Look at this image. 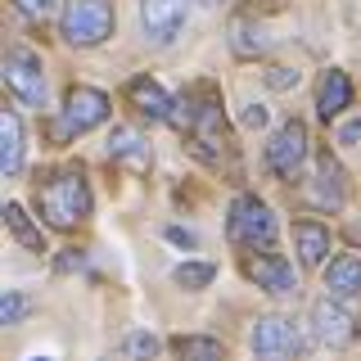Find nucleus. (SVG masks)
Listing matches in <instances>:
<instances>
[{
    "mask_svg": "<svg viewBox=\"0 0 361 361\" xmlns=\"http://www.w3.org/2000/svg\"><path fill=\"white\" fill-rule=\"evenodd\" d=\"M41 217L54 231H73L77 221L90 217V190L77 167H63V172H54L41 185Z\"/></svg>",
    "mask_w": 361,
    "mask_h": 361,
    "instance_id": "1",
    "label": "nucleus"
},
{
    "mask_svg": "<svg viewBox=\"0 0 361 361\" xmlns=\"http://www.w3.org/2000/svg\"><path fill=\"white\" fill-rule=\"evenodd\" d=\"M226 226H231V240L253 248V253H271L276 248V212L267 208L257 195H240L231 203V212H226Z\"/></svg>",
    "mask_w": 361,
    "mask_h": 361,
    "instance_id": "2",
    "label": "nucleus"
},
{
    "mask_svg": "<svg viewBox=\"0 0 361 361\" xmlns=\"http://www.w3.org/2000/svg\"><path fill=\"white\" fill-rule=\"evenodd\" d=\"M113 5L109 0H68L63 18H59V32L68 45H99L113 37Z\"/></svg>",
    "mask_w": 361,
    "mask_h": 361,
    "instance_id": "3",
    "label": "nucleus"
},
{
    "mask_svg": "<svg viewBox=\"0 0 361 361\" xmlns=\"http://www.w3.org/2000/svg\"><path fill=\"white\" fill-rule=\"evenodd\" d=\"M253 357L257 361H293L302 348L298 338V325L289 321V316H262V321L253 325Z\"/></svg>",
    "mask_w": 361,
    "mask_h": 361,
    "instance_id": "4",
    "label": "nucleus"
},
{
    "mask_svg": "<svg viewBox=\"0 0 361 361\" xmlns=\"http://www.w3.org/2000/svg\"><path fill=\"white\" fill-rule=\"evenodd\" d=\"M302 163H307V127H302L298 118H289L285 127L271 135V145H267V167L280 180H293L302 172Z\"/></svg>",
    "mask_w": 361,
    "mask_h": 361,
    "instance_id": "5",
    "label": "nucleus"
},
{
    "mask_svg": "<svg viewBox=\"0 0 361 361\" xmlns=\"http://www.w3.org/2000/svg\"><path fill=\"white\" fill-rule=\"evenodd\" d=\"M5 86L32 109L45 104V73H41V59L27 50V45H14V50L5 54Z\"/></svg>",
    "mask_w": 361,
    "mask_h": 361,
    "instance_id": "6",
    "label": "nucleus"
},
{
    "mask_svg": "<svg viewBox=\"0 0 361 361\" xmlns=\"http://www.w3.org/2000/svg\"><path fill=\"white\" fill-rule=\"evenodd\" d=\"M109 118V95L95 86H73L63 99V127L68 131H90Z\"/></svg>",
    "mask_w": 361,
    "mask_h": 361,
    "instance_id": "7",
    "label": "nucleus"
},
{
    "mask_svg": "<svg viewBox=\"0 0 361 361\" xmlns=\"http://www.w3.org/2000/svg\"><path fill=\"white\" fill-rule=\"evenodd\" d=\"M185 5L190 0H140V23L145 32H149V41L167 45L180 32V23H185Z\"/></svg>",
    "mask_w": 361,
    "mask_h": 361,
    "instance_id": "8",
    "label": "nucleus"
},
{
    "mask_svg": "<svg viewBox=\"0 0 361 361\" xmlns=\"http://www.w3.org/2000/svg\"><path fill=\"white\" fill-rule=\"evenodd\" d=\"M307 199L316 203V208H330V212H338V208L348 203V176H343V167H338L330 154H325V158H321V167H316Z\"/></svg>",
    "mask_w": 361,
    "mask_h": 361,
    "instance_id": "9",
    "label": "nucleus"
},
{
    "mask_svg": "<svg viewBox=\"0 0 361 361\" xmlns=\"http://www.w3.org/2000/svg\"><path fill=\"white\" fill-rule=\"evenodd\" d=\"M312 325H316V334H321L330 348L353 343V316H348V307L338 298H321V302H316V307H312Z\"/></svg>",
    "mask_w": 361,
    "mask_h": 361,
    "instance_id": "10",
    "label": "nucleus"
},
{
    "mask_svg": "<svg viewBox=\"0 0 361 361\" xmlns=\"http://www.w3.org/2000/svg\"><path fill=\"white\" fill-rule=\"evenodd\" d=\"M248 276H253L267 293H276V298H285V293L298 289V271H293V262H285V257H276V253L253 257V262H248Z\"/></svg>",
    "mask_w": 361,
    "mask_h": 361,
    "instance_id": "11",
    "label": "nucleus"
},
{
    "mask_svg": "<svg viewBox=\"0 0 361 361\" xmlns=\"http://www.w3.org/2000/svg\"><path fill=\"white\" fill-rule=\"evenodd\" d=\"M348 104H353V82H348V73H338V68L321 73V82H316V113L330 122V118H338Z\"/></svg>",
    "mask_w": 361,
    "mask_h": 361,
    "instance_id": "12",
    "label": "nucleus"
},
{
    "mask_svg": "<svg viewBox=\"0 0 361 361\" xmlns=\"http://www.w3.org/2000/svg\"><path fill=\"white\" fill-rule=\"evenodd\" d=\"M127 99L135 104V113H145V118H172V104H176L154 77H131V82H127Z\"/></svg>",
    "mask_w": 361,
    "mask_h": 361,
    "instance_id": "13",
    "label": "nucleus"
},
{
    "mask_svg": "<svg viewBox=\"0 0 361 361\" xmlns=\"http://www.w3.org/2000/svg\"><path fill=\"white\" fill-rule=\"evenodd\" d=\"M293 244H298V262L302 267H321L325 253H330V226H321L312 217L293 221Z\"/></svg>",
    "mask_w": 361,
    "mask_h": 361,
    "instance_id": "14",
    "label": "nucleus"
},
{
    "mask_svg": "<svg viewBox=\"0 0 361 361\" xmlns=\"http://www.w3.org/2000/svg\"><path fill=\"white\" fill-rule=\"evenodd\" d=\"M0 167H5V176L23 172V118L9 109L0 113Z\"/></svg>",
    "mask_w": 361,
    "mask_h": 361,
    "instance_id": "15",
    "label": "nucleus"
},
{
    "mask_svg": "<svg viewBox=\"0 0 361 361\" xmlns=\"http://www.w3.org/2000/svg\"><path fill=\"white\" fill-rule=\"evenodd\" d=\"M325 289L334 293V298H357L361 293V257H330V267H325Z\"/></svg>",
    "mask_w": 361,
    "mask_h": 361,
    "instance_id": "16",
    "label": "nucleus"
},
{
    "mask_svg": "<svg viewBox=\"0 0 361 361\" xmlns=\"http://www.w3.org/2000/svg\"><path fill=\"white\" fill-rule=\"evenodd\" d=\"M231 45L240 59H248V54H262L267 50V32L253 23V14H235L231 18Z\"/></svg>",
    "mask_w": 361,
    "mask_h": 361,
    "instance_id": "17",
    "label": "nucleus"
},
{
    "mask_svg": "<svg viewBox=\"0 0 361 361\" xmlns=\"http://www.w3.org/2000/svg\"><path fill=\"white\" fill-rule=\"evenodd\" d=\"M109 154L122 158V163H135V167L149 163V145H145V135L131 131V127H118V131L109 135Z\"/></svg>",
    "mask_w": 361,
    "mask_h": 361,
    "instance_id": "18",
    "label": "nucleus"
},
{
    "mask_svg": "<svg viewBox=\"0 0 361 361\" xmlns=\"http://www.w3.org/2000/svg\"><path fill=\"white\" fill-rule=\"evenodd\" d=\"M5 226H9V235H14L27 253H45V235L32 226V217L18 208V203H5Z\"/></svg>",
    "mask_w": 361,
    "mask_h": 361,
    "instance_id": "19",
    "label": "nucleus"
},
{
    "mask_svg": "<svg viewBox=\"0 0 361 361\" xmlns=\"http://www.w3.org/2000/svg\"><path fill=\"white\" fill-rule=\"evenodd\" d=\"M226 348L217 343L212 334H190V338H176V361H221Z\"/></svg>",
    "mask_w": 361,
    "mask_h": 361,
    "instance_id": "20",
    "label": "nucleus"
},
{
    "mask_svg": "<svg viewBox=\"0 0 361 361\" xmlns=\"http://www.w3.org/2000/svg\"><path fill=\"white\" fill-rule=\"evenodd\" d=\"M212 276H217V267H212V262H180L176 267V285H185V289H203Z\"/></svg>",
    "mask_w": 361,
    "mask_h": 361,
    "instance_id": "21",
    "label": "nucleus"
},
{
    "mask_svg": "<svg viewBox=\"0 0 361 361\" xmlns=\"http://www.w3.org/2000/svg\"><path fill=\"white\" fill-rule=\"evenodd\" d=\"M127 353H131L135 361H154V357H158V338H154L149 330H135V334L127 338Z\"/></svg>",
    "mask_w": 361,
    "mask_h": 361,
    "instance_id": "22",
    "label": "nucleus"
},
{
    "mask_svg": "<svg viewBox=\"0 0 361 361\" xmlns=\"http://www.w3.org/2000/svg\"><path fill=\"white\" fill-rule=\"evenodd\" d=\"M27 307H32V302L23 298V293H5V298H0V321L14 325V321H23V316H27Z\"/></svg>",
    "mask_w": 361,
    "mask_h": 361,
    "instance_id": "23",
    "label": "nucleus"
},
{
    "mask_svg": "<svg viewBox=\"0 0 361 361\" xmlns=\"http://www.w3.org/2000/svg\"><path fill=\"white\" fill-rule=\"evenodd\" d=\"M267 86L271 90H289V86H298V73H293V68H267Z\"/></svg>",
    "mask_w": 361,
    "mask_h": 361,
    "instance_id": "24",
    "label": "nucleus"
},
{
    "mask_svg": "<svg viewBox=\"0 0 361 361\" xmlns=\"http://www.w3.org/2000/svg\"><path fill=\"white\" fill-rule=\"evenodd\" d=\"M240 118H244V127H253V131H262V127H267V122H271V113H267L262 104H244V113H240Z\"/></svg>",
    "mask_w": 361,
    "mask_h": 361,
    "instance_id": "25",
    "label": "nucleus"
},
{
    "mask_svg": "<svg viewBox=\"0 0 361 361\" xmlns=\"http://www.w3.org/2000/svg\"><path fill=\"white\" fill-rule=\"evenodd\" d=\"M14 5H18L27 18H45V14L54 9V0H14Z\"/></svg>",
    "mask_w": 361,
    "mask_h": 361,
    "instance_id": "26",
    "label": "nucleus"
},
{
    "mask_svg": "<svg viewBox=\"0 0 361 361\" xmlns=\"http://www.w3.org/2000/svg\"><path fill=\"white\" fill-rule=\"evenodd\" d=\"M73 267H82V253H63L59 257V271H73Z\"/></svg>",
    "mask_w": 361,
    "mask_h": 361,
    "instance_id": "27",
    "label": "nucleus"
},
{
    "mask_svg": "<svg viewBox=\"0 0 361 361\" xmlns=\"http://www.w3.org/2000/svg\"><path fill=\"white\" fill-rule=\"evenodd\" d=\"M167 240H176V244L190 248V244H195V235H190V231H185V235H180V231H167Z\"/></svg>",
    "mask_w": 361,
    "mask_h": 361,
    "instance_id": "28",
    "label": "nucleus"
},
{
    "mask_svg": "<svg viewBox=\"0 0 361 361\" xmlns=\"http://www.w3.org/2000/svg\"><path fill=\"white\" fill-rule=\"evenodd\" d=\"M199 5H217V0H199Z\"/></svg>",
    "mask_w": 361,
    "mask_h": 361,
    "instance_id": "29",
    "label": "nucleus"
},
{
    "mask_svg": "<svg viewBox=\"0 0 361 361\" xmlns=\"http://www.w3.org/2000/svg\"><path fill=\"white\" fill-rule=\"evenodd\" d=\"M32 361H50V357H32Z\"/></svg>",
    "mask_w": 361,
    "mask_h": 361,
    "instance_id": "30",
    "label": "nucleus"
}]
</instances>
